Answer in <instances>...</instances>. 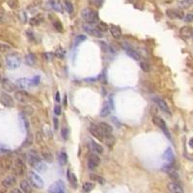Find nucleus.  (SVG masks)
Segmentation results:
<instances>
[{"instance_id": "obj_23", "label": "nucleus", "mask_w": 193, "mask_h": 193, "mask_svg": "<svg viewBox=\"0 0 193 193\" xmlns=\"http://www.w3.org/2000/svg\"><path fill=\"white\" fill-rule=\"evenodd\" d=\"M25 63H26L28 66H34L37 63V57H36L35 54L33 53H29L25 56Z\"/></svg>"}, {"instance_id": "obj_50", "label": "nucleus", "mask_w": 193, "mask_h": 193, "mask_svg": "<svg viewBox=\"0 0 193 193\" xmlns=\"http://www.w3.org/2000/svg\"><path fill=\"white\" fill-rule=\"evenodd\" d=\"M32 136L30 135V134H29V135L27 136V138H26V140H25V142H24V146H30V145L32 144Z\"/></svg>"}, {"instance_id": "obj_60", "label": "nucleus", "mask_w": 193, "mask_h": 193, "mask_svg": "<svg viewBox=\"0 0 193 193\" xmlns=\"http://www.w3.org/2000/svg\"><path fill=\"white\" fill-rule=\"evenodd\" d=\"M98 79H99L98 77H95V78H86L85 81H87V82H94V81H96V80H98Z\"/></svg>"}, {"instance_id": "obj_32", "label": "nucleus", "mask_w": 193, "mask_h": 193, "mask_svg": "<svg viewBox=\"0 0 193 193\" xmlns=\"http://www.w3.org/2000/svg\"><path fill=\"white\" fill-rule=\"evenodd\" d=\"M33 168L34 169H36L38 171V172H43V171H46V164H45V162H43L42 160H40V161H38L36 164L33 166Z\"/></svg>"}, {"instance_id": "obj_5", "label": "nucleus", "mask_w": 193, "mask_h": 193, "mask_svg": "<svg viewBox=\"0 0 193 193\" xmlns=\"http://www.w3.org/2000/svg\"><path fill=\"white\" fill-rule=\"evenodd\" d=\"M153 122L155 123V125L158 126L159 129H161L163 132H164L165 136L168 138V139H171L170 132H169L168 129H167V126H166V124L164 122V120H162L160 117H158V116H154V118H153Z\"/></svg>"}, {"instance_id": "obj_39", "label": "nucleus", "mask_w": 193, "mask_h": 193, "mask_svg": "<svg viewBox=\"0 0 193 193\" xmlns=\"http://www.w3.org/2000/svg\"><path fill=\"white\" fill-rule=\"evenodd\" d=\"M86 39H87L86 36H84V35H78L77 37L75 38V40H74V46H77L80 43H82L83 41H85Z\"/></svg>"}, {"instance_id": "obj_3", "label": "nucleus", "mask_w": 193, "mask_h": 193, "mask_svg": "<svg viewBox=\"0 0 193 193\" xmlns=\"http://www.w3.org/2000/svg\"><path fill=\"white\" fill-rule=\"evenodd\" d=\"M26 171V166L25 163L20 158H17L14 160V164H13V173L16 176H23Z\"/></svg>"}, {"instance_id": "obj_44", "label": "nucleus", "mask_w": 193, "mask_h": 193, "mask_svg": "<svg viewBox=\"0 0 193 193\" xmlns=\"http://www.w3.org/2000/svg\"><path fill=\"white\" fill-rule=\"evenodd\" d=\"M90 4H92L96 7H100L103 5V0H88Z\"/></svg>"}, {"instance_id": "obj_37", "label": "nucleus", "mask_w": 193, "mask_h": 193, "mask_svg": "<svg viewBox=\"0 0 193 193\" xmlns=\"http://www.w3.org/2000/svg\"><path fill=\"white\" fill-rule=\"evenodd\" d=\"M65 54H66V51L62 48L61 46L59 47H57V48L55 49V56L58 57V58H60V59H62L64 56H65Z\"/></svg>"}, {"instance_id": "obj_58", "label": "nucleus", "mask_w": 193, "mask_h": 193, "mask_svg": "<svg viewBox=\"0 0 193 193\" xmlns=\"http://www.w3.org/2000/svg\"><path fill=\"white\" fill-rule=\"evenodd\" d=\"M11 193H23V191L21 190V189H19V188H14V189H13L12 191H11Z\"/></svg>"}, {"instance_id": "obj_17", "label": "nucleus", "mask_w": 193, "mask_h": 193, "mask_svg": "<svg viewBox=\"0 0 193 193\" xmlns=\"http://www.w3.org/2000/svg\"><path fill=\"white\" fill-rule=\"evenodd\" d=\"M154 101L163 112H165V113H167V114H170V109H169L168 105L166 104V103L164 100H161V99H155Z\"/></svg>"}, {"instance_id": "obj_27", "label": "nucleus", "mask_w": 193, "mask_h": 193, "mask_svg": "<svg viewBox=\"0 0 193 193\" xmlns=\"http://www.w3.org/2000/svg\"><path fill=\"white\" fill-rule=\"evenodd\" d=\"M43 21V17L42 14H38V16L32 17L30 20V25L31 26H36V25L41 24Z\"/></svg>"}, {"instance_id": "obj_59", "label": "nucleus", "mask_w": 193, "mask_h": 193, "mask_svg": "<svg viewBox=\"0 0 193 193\" xmlns=\"http://www.w3.org/2000/svg\"><path fill=\"white\" fill-rule=\"evenodd\" d=\"M55 100L57 101V103H59L60 101V94H59V92H56V94H55Z\"/></svg>"}, {"instance_id": "obj_40", "label": "nucleus", "mask_w": 193, "mask_h": 193, "mask_svg": "<svg viewBox=\"0 0 193 193\" xmlns=\"http://www.w3.org/2000/svg\"><path fill=\"white\" fill-rule=\"evenodd\" d=\"M11 50V46L9 45H6V43H0V52L5 53L8 52Z\"/></svg>"}, {"instance_id": "obj_38", "label": "nucleus", "mask_w": 193, "mask_h": 193, "mask_svg": "<svg viewBox=\"0 0 193 193\" xmlns=\"http://www.w3.org/2000/svg\"><path fill=\"white\" fill-rule=\"evenodd\" d=\"M53 26L55 27V29H56L57 31H59V32L63 31V25H62L61 21L58 19H55V20H53Z\"/></svg>"}, {"instance_id": "obj_16", "label": "nucleus", "mask_w": 193, "mask_h": 193, "mask_svg": "<svg viewBox=\"0 0 193 193\" xmlns=\"http://www.w3.org/2000/svg\"><path fill=\"white\" fill-rule=\"evenodd\" d=\"M17 86L20 87L21 89H27L31 86V80H29L28 78H19L17 80Z\"/></svg>"}, {"instance_id": "obj_2", "label": "nucleus", "mask_w": 193, "mask_h": 193, "mask_svg": "<svg viewBox=\"0 0 193 193\" xmlns=\"http://www.w3.org/2000/svg\"><path fill=\"white\" fill-rule=\"evenodd\" d=\"M81 17L87 23H90V24L97 23L99 21V14H98L96 11H94L90 8L83 9L81 12Z\"/></svg>"}, {"instance_id": "obj_24", "label": "nucleus", "mask_w": 193, "mask_h": 193, "mask_svg": "<svg viewBox=\"0 0 193 193\" xmlns=\"http://www.w3.org/2000/svg\"><path fill=\"white\" fill-rule=\"evenodd\" d=\"M163 159H165L168 163H172L173 160H174V154H173V151L171 148H168L167 150L164 152L163 154Z\"/></svg>"}, {"instance_id": "obj_15", "label": "nucleus", "mask_w": 193, "mask_h": 193, "mask_svg": "<svg viewBox=\"0 0 193 193\" xmlns=\"http://www.w3.org/2000/svg\"><path fill=\"white\" fill-rule=\"evenodd\" d=\"M13 161L10 158H3L0 159V167L4 170H10L13 168Z\"/></svg>"}, {"instance_id": "obj_55", "label": "nucleus", "mask_w": 193, "mask_h": 193, "mask_svg": "<svg viewBox=\"0 0 193 193\" xmlns=\"http://www.w3.org/2000/svg\"><path fill=\"white\" fill-rule=\"evenodd\" d=\"M5 21V14L2 11H0V24L3 23Z\"/></svg>"}, {"instance_id": "obj_45", "label": "nucleus", "mask_w": 193, "mask_h": 193, "mask_svg": "<svg viewBox=\"0 0 193 193\" xmlns=\"http://www.w3.org/2000/svg\"><path fill=\"white\" fill-rule=\"evenodd\" d=\"M140 68L144 72H149V71H150V66H149V64L146 63V62H141V63H140Z\"/></svg>"}, {"instance_id": "obj_8", "label": "nucleus", "mask_w": 193, "mask_h": 193, "mask_svg": "<svg viewBox=\"0 0 193 193\" xmlns=\"http://www.w3.org/2000/svg\"><path fill=\"white\" fill-rule=\"evenodd\" d=\"M14 98L17 101L22 103H26L31 100V96L25 91H17V92L14 93Z\"/></svg>"}, {"instance_id": "obj_43", "label": "nucleus", "mask_w": 193, "mask_h": 193, "mask_svg": "<svg viewBox=\"0 0 193 193\" xmlns=\"http://www.w3.org/2000/svg\"><path fill=\"white\" fill-rule=\"evenodd\" d=\"M69 134H70V129H69L68 127H64V129H62V137H63L65 140H67L69 138Z\"/></svg>"}, {"instance_id": "obj_25", "label": "nucleus", "mask_w": 193, "mask_h": 193, "mask_svg": "<svg viewBox=\"0 0 193 193\" xmlns=\"http://www.w3.org/2000/svg\"><path fill=\"white\" fill-rule=\"evenodd\" d=\"M99 126L100 127V129L103 130V132L105 134V137L108 136V135H110L111 132H112V127L108 125V124L106 123H100Z\"/></svg>"}, {"instance_id": "obj_51", "label": "nucleus", "mask_w": 193, "mask_h": 193, "mask_svg": "<svg viewBox=\"0 0 193 193\" xmlns=\"http://www.w3.org/2000/svg\"><path fill=\"white\" fill-rule=\"evenodd\" d=\"M11 151V149L9 147H7L6 145H0V152L2 153H9Z\"/></svg>"}, {"instance_id": "obj_26", "label": "nucleus", "mask_w": 193, "mask_h": 193, "mask_svg": "<svg viewBox=\"0 0 193 193\" xmlns=\"http://www.w3.org/2000/svg\"><path fill=\"white\" fill-rule=\"evenodd\" d=\"M42 156H43V158L46 160V161L49 162V163L53 162V160H54V158H53L52 154L49 151H47V150L42 151Z\"/></svg>"}, {"instance_id": "obj_13", "label": "nucleus", "mask_w": 193, "mask_h": 193, "mask_svg": "<svg viewBox=\"0 0 193 193\" xmlns=\"http://www.w3.org/2000/svg\"><path fill=\"white\" fill-rule=\"evenodd\" d=\"M2 184L4 185V186L7 188V189H9V188H12L14 184H16L17 183V178L13 176V175H10V176L8 177H6L4 180H3L2 181Z\"/></svg>"}, {"instance_id": "obj_9", "label": "nucleus", "mask_w": 193, "mask_h": 193, "mask_svg": "<svg viewBox=\"0 0 193 193\" xmlns=\"http://www.w3.org/2000/svg\"><path fill=\"white\" fill-rule=\"evenodd\" d=\"M82 27H83V29H84V31L87 32V33L91 36H94V37H98V38L103 37V33H101L99 29L96 28V27L91 26V25H89V24H83Z\"/></svg>"}, {"instance_id": "obj_30", "label": "nucleus", "mask_w": 193, "mask_h": 193, "mask_svg": "<svg viewBox=\"0 0 193 193\" xmlns=\"http://www.w3.org/2000/svg\"><path fill=\"white\" fill-rule=\"evenodd\" d=\"M67 172H68V179L70 181V183L74 187H76V185H77V179H76L75 175L74 173H71L70 170H68Z\"/></svg>"}, {"instance_id": "obj_47", "label": "nucleus", "mask_w": 193, "mask_h": 193, "mask_svg": "<svg viewBox=\"0 0 193 193\" xmlns=\"http://www.w3.org/2000/svg\"><path fill=\"white\" fill-rule=\"evenodd\" d=\"M40 80H41V77L39 75H36L35 77H33V79L31 80V85H38L40 83Z\"/></svg>"}, {"instance_id": "obj_29", "label": "nucleus", "mask_w": 193, "mask_h": 193, "mask_svg": "<svg viewBox=\"0 0 193 193\" xmlns=\"http://www.w3.org/2000/svg\"><path fill=\"white\" fill-rule=\"evenodd\" d=\"M91 147H92V150L95 153H98V154H103V148L95 141H91Z\"/></svg>"}, {"instance_id": "obj_49", "label": "nucleus", "mask_w": 193, "mask_h": 193, "mask_svg": "<svg viewBox=\"0 0 193 193\" xmlns=\"http://www.w3.org/2000/svg\"><path fill=\"white\" fill-rule=\"evenodd\" d=\"M184 19L185 22H192V21H193V14H188L184 17Z\"/></svg>"}, {"instance_id": "obj_31", "label": "nucleus", "mask_w": 193, "mask_h": 193, "mask_svg": "<svg viewBox=\"0 0 193 193\" xmlns=\"http://www.w3.org/2000/svg\"><path fill=\"white\" fill-rule=\"evenodd\" d=\"M179 6L181 9H187L193 6V0H181L179 2Z\"/></svg>"}, {"instance_id": "obj_57", "label": "nucleus", "mask_w": 193, "mask_h": 193, "mask_svg": "<svg viewBox=\"0 0 193 193\" xmlns=\"http://www.w3.org/2000/svg\"><path fill=\"white\" fill-rule=\"evenodd\" d=\"M6 190H7V188L1 183L0 184V193H6Z\"/></svg>"}, {"instance_id": "obj_12", "label": "nucleus", "mask_w": 193, "mask_h": 193, "mask_svg": "<svg viewBox=\"0 0 193 193\" xmlns=\"http://www.w3.org/2000/svg\"><path fill=\"white\" fill-rule=\"evenodd\" d=\"M1 85H2V88L4 89L6 92H14L16 90V85L11 81V80L4 78L1 80Z\"/></svg>"}, {"instance_id": "obj_34", "label": "nucleus", "mask_w": 193, "mask_h": 193, "mask_svg": "<svg viewBox=\"0 0 193 193\" xmlns=\"http://www.w3.org/2000/svg\"><path fill=\"white\" fill-rule=\"evenodd\" d=\"M59 161H60V164L61 165H64L66 164L67 161H68V155L65 152H61L59 154Z\"/></svg>"}, {"instance_id": "obj_48", "label": "nucleus", "mask_w": 193, "mask_h": 193, "mask_svg": "<svg viewBox=\"0 0 193 193\" xmlns=\"http://www.w3.org/2000/svg\"><path fill=\"white\" fill-rule=\"evenodd\" d=\"M8 4H9V6L11 7V8H13V9L17 8V0H9Z\"/></svg>"}, {"instance_id": "obj_11", "label": "nucleus", "mask_w": 193, "mask_h": 193, "mask_svg": "<svg viewBox=\"0 0 193 193\" xmlns=\"http://www.w3.org/2000/svg\"><path fill=\"white\" fill-rule=\"evenodd\" d=\"M100 163V158H99V155H97L95 153L91 154L89 155L88 159V166L90 169H95L96 167Z\"/></svg>"}, {"instance_id": "obj_42", "label": "nucleus", "mask_w": 193, "mask_h": 193, "mask_svg": "<svg viewBox=\"0 0 193 193\" xmlns=\"http://www.w3.org/2000/svg\"><path fill=\"white\" fill-rule=\"evenodd\" d=\"M99 30L101 32H105V31H107L108 30V25H106L104 22H100L99 24H98V27H97Z\"/></svg>"}, {"instance_id": "obj_36", "label": "nucleus", "mask_w": 193, "mask_h": 193, "mask_svg": "<svg viewBox=\"0 0 193 193\" xmlns=\"http://www.w3.org/2000/svg\"><path fill=\"white\" fill-rule=\"evenodd\" d=\"M64 5L66 7V10L69 14H72L74 12V6H72L71 1H69V0H64Z\"/></svg>"}, {"instance_id": "obj_52", "label": "nucleus", "mask_w": 193, "mask_h": 193, "mask_svg": "<svg viewBox=\"0 0 193 193\" xmlns=\"http://www.w3.org/2000/svg\"><path fill=\"white\" fill-rule=\"evenodd\" d=\"M166 14L169 17H171V19H175V17H176V16H175V10H167Z\"/></svg>"}, {"instance_id": "obj_21", "label": "nucleus", "mask_w": 193, "mask_h": 193, "mask_svg": "<svg viewBox=\"0 0 193 193\" xmlns=\"http://www.w3.org/2000/svg\"><path fill=\"white\" fill-rule=\"evenodd\" d=\"M110 32H111V34L112 36L115 38V39H121L122 37V30H121V28L118 27V26H116V25H110Z\"/></svg>"}, {"instance_id": "obj_35", "label": "nucleus", "mask_w": 193, "mask_h": 193, "mask_svg": "<svg viewBox=\"0 0 193 193\" xmlns=\"http://www.w3.org/2000/svg\"><path fill=\"white\" fill-rule=\"evenodd\" d=\"M52 7L54 8V10H56L60 13H63V8H62V4L60 3V0H55V1H53Z\"/></svg>"}, {"instance_id": "obj_10", "label": "nucleus", "mask_w": 193, "mask_h": 193, "mask_svg": "<svg viewBox=\"0 0 193 193\" xmlns=\"http://www.w3.org/2000/svg\"><path fill=\"white\" fill-rule=\"evenodd\" d=\"M90 132L92 133V135H94L97 139H99L100 141H103L105 138V134L103 132V130L100 129V127L99 126H91L90 127Z\"/></svg>"}, {"instance_id": "obj_14", "label": "nucleus", "mask_w": 193, "mask_h": 193, "mask_svg": "<svg viewBox=\"0 0 193 193\" xmlns=\"http://www.w3.org/2000/svg\"><path fill=\"white\" fill-rule=\"evenodd\" d=\"M124 48H125V50H126V54L129 55V57H132V58H133L134 60H139L140 59V54L138 53L136 50H134L133 48H132L129 46H127V45H125L124 46Z\"/></svg>"}, {"instance_id": "obj_4", "label": "nucleus", "mask_w": 193, "mask_h": 193, "mask_svg": "<svg viewBox=\"0 0 193 193\" xmlns=\"http://www.w3.org/2000/svg\"><path fill=\"white\" fill-rule=\"evenodd\" d=\"M28 178H29V181L31 183V184L36 188H43V185H45V183H43L42 178L40 177L37 173L33 172V171L29 172Z\"/></svg>"}, {"instance_id": "obj_53", "label": "nucleus", "mask_w": 193, "mask_h": 193, "mask_svg": "<svg viewBox=\"0 0 193 193\" xmlns=\"http://www.w3.org/2000/svg\"><path fill=\"white\" fill-rule=\"evenodd\" d=\"M61 112H62V110H61V106L60 105H55V107H54V113H55V115H60L61 114Z\"/></svg>"}, {"instance_id": "obj_46", "label": "nucleus", "mask_w": 193, "mask_h": 193, "mask_svg": "<svg viewBox=\"0 0 193 193\" xmlns=\"http://www.w3.org/2000/svg\"><path fill=\"white\" fill-rule=\"evenodd\" d=\"M175 16H176L177 19H183V17H184V12L181 10H175Z\"/></svg>"}, {"instance_id": "obj_6", "label": "nucleus", "mask_w": 193, "mask_h": 193, "mask_svg": "<svg viewBox=\"0 0 193 193\" xmlns=\"http://www.w3.org/2000/svg\"><path fill=\"white\" fill-rule=\"evenodd\" d=\"M65 189H66V186H65V184L63 181H56L50 185L48 188V192L49 193H66L65 192Z\"/></svg>"}, {"instance_id": "obj_28", "label": "nucleus", "mask_w": 193, "mask_h": 193, "mask_svg": "<svg viewBox=\"0 0 193 193\" xmlns=\"http://www.w3.org/2000/svg\"><path fill=\"white\" fill-rule=\"evenodd\" d=\"M110 110H111L110 104H108V103H105L103 104V108H101L100 116H101V117H106V116H108L109 113H110Z\"/></svg>"}, {"instance_id": "obj_33", "label": "nucleus", "mask_w": 193, "mask_h": 193, "mask_svg": "<svg viewBox=\"0 0 193 193\" xmlns=\"http://www.w3.org/2000/svg\"><path fill=\"white\" fill-rule=\"evenodd\" d=\"M95 184L93 183H85L82 185V191L84 193H89L94 189Z\"/></svg>"}, {"instance_id": "obj_7", "label": "nucleus", "mask_w": 193, "mask_h": 193, "mask_svg": "<svg viewBox=\"0 0 193 193\" xmlns=\"http://www.w3.org/2000/svg\"><path fill=\"white\" fill-rule=\"evenodd\" d=\"M0 103H1L5 107H14V103L13 98L7 93H1L0 94Z\"/></svg>"}, {"instance_id": "obj_22", "label": "nucleus", "mask_w": 193, "mask_h": 193, "mask_svg": "<svg viewBox=\"0 0 193 193\" xmlns=\"http://www.w3.org/2000/svg\"><path fill=\"white\" fill-rule=\"evenodd\" d=\"M181 36L184 38H189L193 34V29L191 26H184L180 30Z\"/></svg>"}, {"instance_id": "obj_18", "label": "nucleus", "mask_w": 193, "mask_h": 193, "mask_svg": "<svg viewBox=\"0 0 193 193\" xmlns=\"http://www.w3.org/2000/svg\"><path fill=\"white\" fill-rule=\"evenodd\" d=\"M167 189H168V191L170 193H184V190L181 185L175 183H170L167 185Z\"/></svg>"}, {"instance_id": "obj_63", "label": "nucleus", "mask_w": 193, "mask_h": 193, "mask_svg": "<svg viewBox=\"0 0 193 193\" xmlns=\"http://www.w3.org/2000/svg\"><path fill=\"white\" fill-rule=\"evenodd\" d=\"M2 66H3V59L1 55H0V68H2Z\"/></svg>"}, {"instance_id": "obj_62", "label": "nucleus", "mask_w": 193, "mask_h": 193, "mask_svg": "<svg viewBox=\"0 0 193 193\" xmlns=\"http://www.w3.org/2000/svg\"><path fill=\"white\" fill-rule=\"evenodd\" d=\"M189 146H190V148H192L193 149V137L192 138H190V140H189Z\"/></svg>"}, {"instance_id": "obj_41", "label": "nucleus", "mask_w": 193, "mask_h": 193, "mask_svg": "<svg viewBox=\"0 0 193 193\" xmlns=\"http://www.w3.org/2000/svg\"><path fill=\"white\" fill-rule=\"evenodd\" d=\"M90 178L92 180H94V181H99L100 184H104V179L103 178H101V177H100V176H97V175H94V174H91L90 175Z\"/></svg>"}, {"instance_id": "obj_61", "label": "nucleus", "mask_w": 193, "mask_h": 193, "mask_svg": "<svg viewBox=\"0 0 193 193\" xmlns=\"http://www.w3.org/2000/svg\"><path fill=\"white\" fill-rule=\"evenodd\" d=\"M53 121H54V129H58V119L57 118H54Z\"/></svg>"}, {"instance_id": "obj_64", "label": "nucleus", "mask_w": 193, "mask_h": 193, "mask_svg": "<svg viewBox=\"0 0 193 193\" xmlns=\"http://www.w3.org/2000/svg\"><path fill=\"white\" fill-rule=\"evenodd\" d=\"M1 80H2V79H1V74H0V81H1Z\"/></svg>"}, {"instance_id": "obj_20", "label": "nucleus", "mask_w": 193, "mask_h": 193, "mask_svg": "<svg viewBox=\"0 0 193 193\" xmlns=\"http://www.w3.org/2000/svg\"><path fill=\"white\" fill-rule=\"evenodd\" d=\"M20 187L21 190L23 191V193H32V186L29 184V181L26 180H22L20 183Z\"/></svg>"}, {"instance_id": "obj_19", "label": "nucleus", "mask_w": 193, "mask_h": 193, "mask_svg": "<svg viewBox=\"0 0 193 193\" xmlns=\"http://www.w3.org/2000/svg\"><path fill=\"white\" fill-rule=\"evenodd\" d=\"M40 160H41V158H40L39 155L36 152H31L30 154H29V155H28V162H29V164H30L32 167H33L38 161H40Z\"/></svg>"}, {"instance_id": "obj_54", "label": "nucleus", "mask_w": 193, "mask_h": 193, "mask_svg": "<svg viewBox=\"0 0 193 193\" xmlns=\"http://www.w3.org/2000/svg\"><path fill=\"white\" fill-rule=\"evenodd\" d=\"M23 111H24V113L30 115V114H32V112H33V109H32V107H30V106H26L23 109Z\"/></svg>"}, {"instance_id": "obj_1", "label": "nucleus", "mask_w": 193, "mask_h": 193, "mask_svg": "<svg viewBox=\"0 0 193 193\" xmlns=\"http://www.w3.org/2000/svg\"><path fill=\"white\" fill-rule=\"evenodd\" d=\"M21 65V59L19 54L10 53L6 56V66L9 70H16L19 69Z\"/></svg>"}, {"instance_id": "obj_56", "label": "nucleus", "mask_w": 193, "mask_h": 193, "mask_svg": "<svg viewBox=\"0 0 193 193\" xmlns=\"http://www.w3.org/2000/svg\"><path fill=\"white\" fill-rule=\"evenodd\" d=\"M26 34H27V37L29 38V40H31V41H33V40H34V33H33V32H31V31H27V32H26Z\"/></svg>"}]
</instances>
